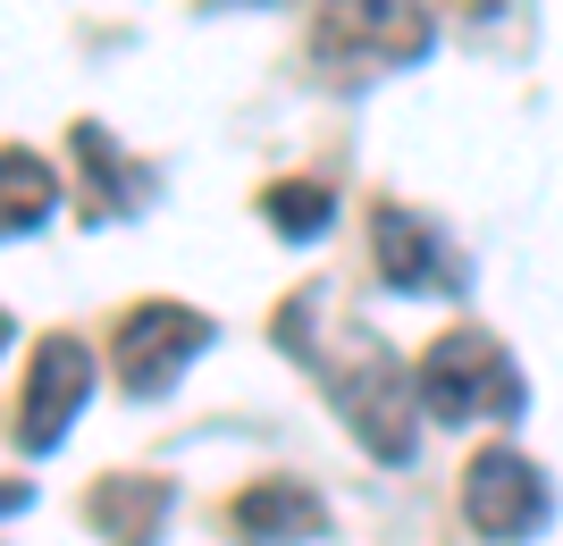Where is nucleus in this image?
Here are the masks:
<instances>
[{"instance_id":"39448f33","label":"nucleus","mask_w":563,"mask_h":546,"mask_svg":"<svg viewBox=\"0 0 563 546\" xmlns=\"http://www.w3.org/2000/svg\"><path fill=\"white\" fill-rule=\"evenodd\" d=\"M85 395H93V345L85 336H43L34 361H25V379H18V446L51 454L76 428Z\"/></svg>"},{"instance_id":"f8f14e48","label":"nucleus","mask_w":563,"mask_h":546,"mask_svg":"<svg viewBox=\"0 0 563 546\" xmlns=\"http://www.w3.org/2000/svg\"><path fill=\"white\" fill-rule=\"evenodd\" d=\"M0 177H9V236H34V227H43L51 219V168L34 160V152H25V143H9V152H0Z\"/></svg>"},{"instance_id":"20e7f679","label":"nucleus","mask_w":563,"mask_h":546,"mask_svg":"<svg viewBox=\"0 0 563 546\" xmlns=\"http://www.w3.org/2000/svg\"><path fill=\"white\" fill-rule=\"evenodd\" d=\"M438 25L421 0H320L311 9V51L320 59H362V68H412L429 59Z\"/></svg>"},{"instance_id":"0eeeda50","label":"nucleus","mask_w":563,"mask_h":546,"mask_svg":"<svg viewBox=\"0 0 563 546\" xmlns=\"http://www.w3.org/2000/svg\"><path fill=\"white\" fill-rule=\"evenodd\" d=\"M371 269L396 286V294H454V286H463V269H454V253L438 244V227L412 219L404 202H371Z\"/></svg>"},{"instance_id":"7ed1b4c3","label":"nucleus","mask_w":563,"mask_h":546,"mask_svg":"<svg viewBox=\"0 0 563 546\" xmlns=\"http://www.w3.org/2000/svg\"><path fill=\"white\" fill-rule=\"evenodd\" d=\"M211 345V320L194 303H135L126 320L110 328V379L135 395V404H152V395H168V387L186 379V361Z\"/></svg>"},{"instance_id":"423d86ee","label":"nucleus","mask_w":563,"mask_h":546,"mask_svg":"<svg viewBox=\"0 0 563 546\" xmlns=\"http://www.w3.org/2000/svg\"><path fill=\"white\" fill-rule=\"evenodd\" d=\"M463 522L479 530V538L514 546V538H539L547 530V479L530 454L514 446H479L463 471Z\"/></svg>"},{"instance_id":"f257e3e1","label":"nucleus","mask_w":563,"mask_h":546,"mask_svg":"<svg viewBox=\"0 0 563 546\" xmlns=\"http://www.w3.org/2000/svg\"><path fill=\"white\" fill-rule=\"evenodd\" d=\"M421 404L438 421H505L521 412V370L488 328H446L421 354Z\"/></svg>"},{"instance_id":"6e6552de","label":"nucleus","mask_w":563,"mask_h":546,"mask_svg":"<svg viewBox=\"0 0 563 546\" xmlns=\"http://www.w3.org/2000/svg\"><path fill=\"white\" fill-rule=\"evenodd\" d=\"M228 530L244 546H295V538H320L329 513H320V497L295 488V479H253V488L228 504Z\"/></svg>"},{"instance_id":"9b49d317","label":"nucleus","mask_w":563,"mask_h":546,"mask_svg":"<svg viewBox=\"0 0 563 546\" xmlns=\"http://www.w3.org/2000/svg\"><path fill=\"white\" fill-rule=\"evenodd\" d=\"M261 219H269L286 244H311V236H329L336 193L320 186V177H278V186H261Z\"/></svg>"},{"instance_id":"9d476101","label":"nucleus","mask_w":563,"mask_h":546,"mask_svg":"<svg viewBox=\"0 0 563 546\" xmlns=\"http://www.w3.org/2000/svg\"><path fill=\"white\" fill-rule=\"evenodd\" d=\"M68 152H76V168H85V186H93V202H85V219H126V211H143V193H152V168H126L118 160V143H110V126L101 119H76L68 126Z\"/></svg>"},{"instance_id":"f03ea898","label":"nucleus","mask_w":563,"mask_h":546,"mask_svg":"<svg viewBox=\"0 0 563 546\" xmlns=\"http://www.w3.org/2000/svg\"><path fill=\"white\" fill-rule=\"evenodd\" d=\"M329 395H336V412H345V428L378 454V463H404V454H412L429 404H421V387L404 379V361L387 354V345H362L353 361H336Z\"/></svg>"},{"instance_id":"1a4fd4ad","label":"nucleus","mask_w":563,"mask_h":546,"mask_svg":"<svg viewBox=\"0 0 563 546\" xmlns=\"http://www.w3.org/2000/svg\"><path fill=\"white\" fill-rule=\"evenodd\" d=\"M85 522L101 530L110 546H152L168 522V479L152 471H101L93 497H85Z\"/></svg>"}]
</instances>
